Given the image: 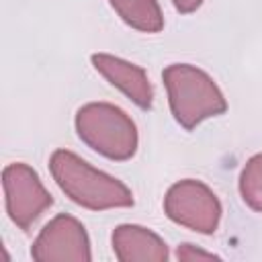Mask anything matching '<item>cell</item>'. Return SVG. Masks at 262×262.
<instances>
[{"instance_id":"obj_1","label":"cell","mask_w":262,"mask_h":262,"mask_svg":"<svg viewBox=\"0 0 262 262\" xmlns=\"http://www.w3.org/2000/svg\"><path fill=\"white\" fill-rule=\"evenodd\" d=\"M49 170L59 190L76 205L90 211L133 207V192L119 178L90 166L70 149H55Z\"/></svg>"},{"instance_id":"obj_2","label":"cell","mask_w":262,"mask_h":262,"mask_svg":"<svg viewBox=\"0 0 262 262\" xmlns=\"http://www.w3.org/2000/svg\"><path fill=\"white\" fill-rule=\"evenodd\" d=\"M174 119L184 129H194L209 117L227 111V100L215 80L196 66L172 63L162 72Z\"/></svg>"},{"instance_id":"obj_3","label":"cell","mask_w":262,"mask_h":262,"mask_svg":"<svg viewBox=\"0 0 262 262\" xmlns=\"http://www.w3.org/2000/svg\"><path fill=\"white\" fill-rule=\"evenodd\" d=\"M78 137L96 154L125 162L137 151V127L133 119L111 102H88L78 108L76 119Z\"/></svg>"},{"instance_id":"obj_4","label":"cell","mask_w":262,"mask_h":262,"mask_svg":"<svg viewBox=\"0 0 262 262\" xmlns=\"http://www.w3.org/2000/svg\"><path fill=\"white\" fill-rule=\"evenodd\" d=\"M164 211L174 223L203 235L217 231L221 221V201L201 180L184 178L174 182L164 196Z\"/></svg>"},{"instance_id":"obj_5","label":"cell","mask_w":262,"mask_h":262,"mask_svg":"<svg viewBox=\"0 0 262 262\" xmlns=\"http://www.w3.org/2000/svg\"><path fill=\"white\" fill-rule=\"evenodd\" d=\"M2 188L10 221L25 231L53 205V196L39 174L23 162L8 164L2 170Z\"/></svg>"},{"instance_id":"obj_6","label":"cell","mask_w":262,"mask_h":262,"mask_svg":"<svg viewBox=\"0 0 262 262\" xmlns=\"http://www.w3.org/2000/svg\"><path fill=\"white\" fill-rule=\"evenodd\" d=\"M31 258L37 262H90L92 252L86 227L72 215H55L35 237Z\"/></svg>"},{"instance_id":"obj_7","label":"cell","mask_w":262,"mask_h":262,"mask_svg":"<svg viewBox=\"0 0 262 262\" xmlns=\"http://www.w3.org/2000/svg\"><path fill=\"white\" fill-rule=\"evenodd\" d=\"M94 70L115 88H119L125 96H129L139 108H151L154 104V88L147 78V72L141 66H135L123 57L111 53H94L92 57Z\"/></svg>"},{"instance_id":"obj_8","label":"cell","mask_w":262,"mask_h":262,"mask_svg":"<svg viewBox=\"0 0 262 262\" xmlns=\"http://www.w3.org/2000/svg\"><path fill=\"white\" fill-rule=\"evenodd\" d=\"M111 244L119 262H164L170 256L166 242L158 233L135 223L115 227Z\"/></svg>"},{"instance_id":"obj_9","label":"cell","mask_w":262,"mask_h":262,"mask_svg":"<svg viewBox=\"0 0 262 262\" xmlns=\"http://www.w3.org/2000/svg\"><path fill=\"white\" fill-rule=\"evenodd\" d=\"M108 4L131 29L141 33H160L164 29V14L158 0H108Z\"/></svg>"},{"instance_id":"obj_10","label":"cell","mask_w":262,"mask_h":262,"mask_svg":"<svg viewBox=\"0 0 262 262\" xmlns=\"http://www.w3.org/2000/svg\"><path fill=\"white\" fill-rule=\"evenodd\" d=\"M242 201L256 213H262V154L252 156L239 174Z\"/></svg>"},{"instance_id":"obj_11","label":"cell","mask_w":262,"mask_h":262,"mask_svg":"<svg viewBox=\"0 0 262 262\" xmlns=\"http://www.w3.org/2000/svg\"><path fill=\"white\" fill-rule=\"evenodd\" d=\"M176 258L178 260H215L219 256L213 254V252L201 250V248H196L192 244H180L178 250H176Z\"/></svg>"},{"instance_id":"obj_12","label":"cell","mask_w":262,"mask_h":262,"mask_svg":"<svg viewBox=\"0 0 262 262\" xmlns=\"http://www.w3.org/2000/svg\"><path fill=\"white\" fill-rule=\"evenodd\" d=\"M172 4H174V8H176L178 12L190 14V12H194V10L203 4V0H172Z\"/></svg>"}]
</instances>
